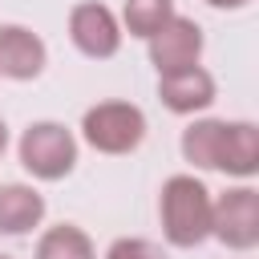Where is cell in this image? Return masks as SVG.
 <instances>
[{"label": "cell", "mask_w": 259, "mask_h": 259, "mask_svg": "<svg viewBox=\"0 0 259 259\" xmlns=\"http://www.w3.org/2000/svg\"><path fill=\"white\" fill-rule=\"evenodd\" d=\"M45 194L28 182H4L0 186V235H28L45 223Z\"/></svg>", "instance_id": "obj_9"}, {"label": "cell", "mask_w": 259, "mask_h": 259, "mask_svg": "<svg viewBox=\"0 0 259 259\" xmlns=\"http://www.w3.org/2000/svg\"><path fill=\"white\" fill-rule=\"evenodd\" d=\"M81 138L97 154H130L146 138V113L134 101H97L81 117Z\"/></svg>", "instance_id": "obj_3"}, {"label": "cell", "mask_w": 259, "mask_h": 259, "mask_svg": "<svg viewBox=\"0 0 259 259\" xmlns=\"http://www.w3.org/2000/svg\"><path fill=\"white\" fill-rule=\"evenodd\" d=\"M210 235L231 251H251L259 243V190L231 186L210 198Z\"/></svg>", "instance_id": "obj_4"}, {"label": "cell", "mask_w": 259, "mask_h": 259, "mask_svg": "<svg viewBox=\"0 0 259 259\" xmlns=\"http://www.w3.org/2000/svg\"><path fill=\"white\" fill-rule=\"evenodd\" d=\"M210 8H247L251 0H206Z\"/></svg>", "instance_id": "obj_15"}, {"label": "cell", "mask_w": 259, "mask_h": 259, "mask_svg": "<svg viewBox=\"0 0 259 259\" xmlns=\"http://www.w3.org/2000/svg\"><path fill=\"white\" fill-rule=\"evenodd\" d=\"M150 65L158 69V73H174V69H186V65H198V57H202V28L190 20V16H170L150 40Z\"/></svg>", "instance_id": "obj_6"}, {"label": "cell", "mask_w": 259, "mask_h": 259, "mask_svg": "<svg viewBox=\"0 0 259 259\" xmlns=\"http://www.w3.org/2000/svg\"><path fill=\"white\" fill-rule=\"evenodd\" d=\"M174 16V0H125L121 4V32L150 40Z\"/></svg>", "instance_id": "obj_13"}, {"label": "cell", "mask_w": 259, "mask_h": 259, "mask_svg": "<svg viewBox=\"0 0 259 259\" xmlns=\"http://www.w3.org/2000/svg\"><path fill=\"white\" fill-rule=\"evenodd\" d=\"M32 259H97V251H93V239H89L81 227L57 223V227H49V231L36 239Z\"/></svg>", "instance_id": "obj_12"}, {"label": "cell", "mask_w": 259, "mask_h": 259, "mask_svg": "<svg viewBox=\"0 0 259 259\" xmlns=\"http://www.w3.org/2000/svg\"><path fill=\"white\" fill-rule=\"evenodd\" d=\"M158 97L170 113L190 117V113H202V109L214 105L219 85L202 65H186V69H174V73H158Z\"/></svg>", "instance_id": "obj_7"}, {"label": "cell", "mask_w": 259, "mask_h": 259, "mask_svg": "<svg viewBox=\"0 0 259 259\" xmlns=\"http://www.w3.org/2000/svg\"><path fill=\"white\" fill-rule=\"evenodd\" d=\"M4 150H8V125H4V117H0V158H4Z\"/></svg>", "instance_id": "obj_16"}, {"label": "cell", "mask_w": 259, "mask_h": 259, "mask_svg": "<svg viewBox=\"0 0 259 259\" xmlns=\"http://www.w3.org/2000/svg\"><path fill=\"white\" fill-rule=\"evenodd\" d=\"M223 125L219 117H198L182 130V158L194 170H219V150H223Z\"/></svg>", "instance_id": "obj_11"}, {"label": "cell", "mask_w": 259, "mask_h": 259, "mask_svg": "<svg viewBox=\"0 0 259 259\" xmlns=\"http://www.w3.org/2000/svg\"><path fill=\"white\" fill-rule=\"evenodd\" d=\"M49 65L45 40L24 24H0V77L8 81H32Z\"/></svg>", "instance_id": "obj_8"}, {"label": "cell", "mask_w": 259, "mask_h": 259, "mask_svg": "<svg viewBox=\"0 0 259 259\" xmlns=\"http://www.w3.org/2000/svg\"><path fill=\"white\" fill-rule=\"evenodd\" d=\"M20 166L40 182H61L77 166V138L61 121H32L16 142Z\"/></svg>", "instance_id": "obj_2"}, {"label": "cell", "mask_w": 259, "mask_h": 259, "mask_svg": "<svg viewBox=\"0 0 259 259\" xmlns=\"http://www.w3.org/2000/svg\"><path fill=\"white\" fill-rule=\"evenodd\" d=\"M158 219L170 247L190 251L210 239V190L194 174H170L158 194Z\"/></svg>", "instance_id": "obj_1"}, {"label": "cell", "mask_w": 259, "mask_h": 259, "mask_svg": "<svg viewBox=\"0 0 259 259\" xmlns=\"http://www.w3.org/2000/svg\"><path fill=\"white\" fill-rule=\"evenodd\" d=\"M105 259H166L162 255V247L158 243H150V239H113L109 243V251H105Z\"/></svg>", "instance_id": "obj_14"}, {"label": "cell", "mask_w": 259, "mask_h": 259, "mask_svg": "<svg viewBox=\"0 0 259 259\" xmlns=\"http://www.w3.org/2000/svg\"><path fill=\"white\" fill-rule=\"evenodd\" d=\"M121 20L113 16V8L89 0V4H77L69 12V40L77 45V53L93 57V61H105L121 49Z\"/></svg>", "instance_id": "obj_5"}, {"label": "cell", "mask_w": 259, "mask_h": 259, "mask_svg": "<svg viewBox=\"0 0 259 259\" xmlns=\"http://www.w3.org/2000/svg\"><path fill=\"white\" fill-rule=\"evenodd\" d=\"M0 259H12V255H0Z\"/></svg>", "instance_id": "obj_17"}, {"label": "cell", "mask_w": 259, "mask_h": 259, "mask_svg": "<svg viewBox=\"0 0 259 259\" xmlns=\"http://www.w3.org/2000/svg\"><path fill=\"white\" fill-rule=\"evenodd\" d=\"M219 170L231 178H251L259 170V125L255 121H227L223 125Z\"/></svg>", "instance_id": "obj_10"}]
</instances>
